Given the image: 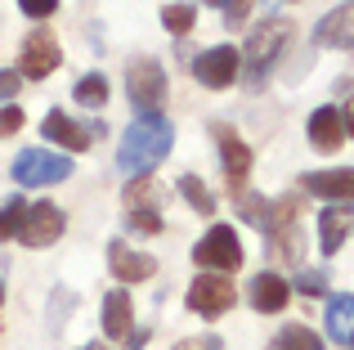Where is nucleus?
Instances as JSON below:
<instances>
[{"label": "nucleus", "mask_w": 354, "mask_h": 350, "mask_svg": "<svg viewBox=\"0 0 354 350\" xmlns=\"http://www.w3.org/2000/svg\"><path fill=\"white\" fill-rule=\"evenodd\" d=\"M171 144H175V126L162 113H139V122L117 144V167L126 175H148L157 162H166Z\"/></svg>", "instance_id": "f257e3e1"}, {"label": "nucleus", "mask_w": 354, "mask_h": 350, "mask_svg": "<svg viewBox=\"0 0 354 350\" xmlns=\"http://www.w3.org/2000/svg\"><path fill=\"white\" fill-rule=\"evenodd\" d=\"M292 36H296L292 18H278V14L260 18V23L251 27V36H247V54H242V77H247L251 86H260V81L269 77V68L278 63V54L292 45Z\"/></svg>", "instance_id": "f03ea898"}, {"label": "nucleus", "mask_w": 354, "mask_h": 350, "mask_svg": "<svg viewBox=\"0 0 354 350\" xmlns=\"http://www.w3.org/2000/svg\"><path fill=\"white\" fill-rule=\"evenodd\" d=\"M14 180L27 189H45V184H63L72 175V158L68 153H50V149H23L14 158Z\"/></svg>", "instance_id": "7ed1b4c3"}, {"label": "nucleus", "mask_w": 354, "mask_h": 350, "mask_svg": "<svg viewBox=\"0 0 354 350\" xmlns=\"http://www.w3.org/2000/svg\"><path fill=\"white\" fill-rule=\"evenodd\" d=\"M296 220H301V198H283L265 211V229H269V252L274 261H301V234H296Z\"/></svg>", "instance_id": "20e7f679"}, {"label": "nucleus", "mask_w": 354, "mask_h": 350, "mask_svg": "<svg viewBox=\"0 0 354 350\" xmlns=\"http://www.w3.org/2000/svg\"><path fill=\"white\" fill-rule=\"evenodd\" d=\"M193 261H198L202 270H211V274L238 270V265H242V243H238V234H234L229 225L207 229V234L198 238V247H193Z\"/></svg>", "instance_id": "39448f33"}, {"label": "nucleus", "mask_w": 354, "mask_h": 350, "mask_svg": "<svg viewBox=\"0 0 354 350\" xmlns=\"http://www.w3.org/2000/svg\"><path fill=\"white\" fill-rule=\"evenodd\" d=\"M126 90H130V104H135L139 113H157V104H162V95H166L162 63L135 59V63H130V72H126Z\"/></svg>", "instance_id": "423d86ee"}, {"label": "nucleus", "mask_w": 354, "mask_h": 350, "mask_svg": "<svg viewBox=\"0 0 354 350\" xmlns=\"http://www.w3.org/2000/svg\"><path fill=\"white\" fill-rule=\"evenodd\" d=\"M238 301V292H234V283H229V274H198L193 279V288H189V306L198 310L202 319H220L229 306Z\"/></svg>", "instance_id": "0eeeda50"}, {"label": "nucleus", "mask_w": 354, "mask_h": 350, "mask_svg": "<svg viewBox=\"0 0 354 350\" xmlns=\"http://www.w3.org/2000/svg\"><path fill=\"white\" fill-rule=\"evenodd\" d=\"M238 72H242V54L234 50V45H216V50H202L198 59H193V77H198L207 90L234 86Z\"/></svg>", "instance_id": "6e6552de"}, {"label": "nucleus", "mask_w": 354, "mask_h": 350, "mask_svg": "<svg viewBox=\"0 0 354 350\" xmlns=\"http://www.w3.org/2000/svg\"><path fill=\"white\" fill-rule=\"evenodd\" d=\"M59 63H63L59 41H54L45 27L27 32V41H23V59H18V77H27V81H45L54 68H59Z\"/></svg>", "instance_id": "1a4fd4ad"}, {"label": "nucleus", "mask_w": 354, "mask_h": 350, "mask_svg": "<svg viewBox=\"0 0 354 350\" xmlns=\"http://www.w3.org/2000/svg\"><path fill=\"white\" fill-rule=\"evenodd\" d=\"M63 211L54 207V202H36V207H27L23 211V225H18V238H23L27 247H50V243H59V234H63Z\"/></svg>", "instance_id": "9d476101"}, {"label": "nucleus", "mask_w": 354, "mask_h": 350, "mask_svg": "<svg viewBox=\"0 0 354 350\" xmlns=\"http://www.w3.org/2000/svg\"><path fill=\"white\" fill-rule=\"evenodd\" d=\"M301 189L314 193V198H328L337 207H354V171L337 167V171H310L301 175Z\"/></svg>", "instance_id": "9b49d317"}, {"label": "nucleus", "mask_w": 354, "mask_h": 350, "mask_svg": "<svg viewBox=\"0 0 354 350\" xmlns=\"http://www.w3.org/2000/svg\"><path fill=\"white\" fill-rule=\"evenodd\" d=\"M41 135L45 140H54V144H63L68 153H86L90 149V131L81 122H72L63 108H54V113H45V122H41Z\"/></svg>", "instance_id": "f8f14e48"}, {"label": "nucleus", "mask_w": 354, "mask_h": 350, "mask_svg": "<svg viewBox=\"0 0 354 350\" xmlns=\"http://www.w3.org/2000/svg\"><path fill=\"white\" fill-rule=\"evenodd\" d=\"M287 297H292V283L283 279V274L265 270L251 279V306L260 310V315H278V310L287 306Z\"/></svg>", "instance_id": "ddd939ff"}, {"label": "nucleus", "mask_w": 354, "mask_h": 350, "mask_svg": "<svg viewBox=\"0 0 354 350\" xmlns=\"http://www.w3.org/2000/svg\"><path fill=\"white\" fill-rule=\"evenodd\" d=\"M310 144L319 153H337L341 144H346V122H341V113L337 108H314V117H310Z\"/></svg>", "instance_id": "4468645a"}, {"label": "nucleus", "mask_w": 354, "mask_h": 350, "mask_svg": "<svg viewBox=\"0 0 354 350\" xmlns=\"http://www.w3.org/2000/svg\"><path fill=\"white\" fill-rule=\"evenodd\" d=\"M108 265H113V274L121 283H144V279H153V256H144V252H135V247H126V243H113L108 247Z\"/></svg>", "instance_id": "2eb2a0df"}, {"label": "nucleus", "mask_w": 354, "mask_h": 350, "mask_svg": "<svg viewBox=\"0 0 354 350\" xmlns=\"http://www.w3.org/2000/svg\"><path fill=\"white\" fill-rule=\"evenodd\" d=\"M216 144H220V158H225L229 184L242 189V180H247V171H251V149L234 135V126H216Z\"/></svg>", "instance_id": "dca6fc26"}, {"label": "nucleus", "mask_w": 354, "mask_h": 350, "mask_svg": "<svg viewBox=\"0 0 354 350\" xmlns=\"http://www.w3.org/2000/svg\"><path fill=\"white\" fill-rule=\"evenodd\" d=\"M314 41L319 45H337V50H354V0L341 5L337 14H328L314 27Z\"/></svg>", "instance_id": "f3484780"}, {"label": "nucleus", "mask_w": 354, "mask_h": 350, "mask_svg": "<svg viewBox=\"0 0 354 350\" xmlns=\"http://www.w3.org/2000/svg\"><path fill=\"white\" fill-rule=\"evenodd\" d=\"M130 310H135V301H130L126 288H117V292L104 297V333L113 337V342H126L130 337Z\"/></svg>", "instance_id": "a211bd4d"}, {"label": "nucleus", "mask_w": 354, "mask_h": 350, "mask_svg": "<svg viewBox=\"0 0 354 350\" xmlns=\"http://www.w3.org/2000/svg\"><path fill=\"white\" fill-rule=\"evenodd\" d=\"M323 315H328V337H332V342H354V297H350V292L328 297Z\"/></svg>", "instance_id": "6ab92c4d"}, {"label": "nucleus", "mask_w": 354, "mask_h": 350, "mask_svg": "<svg viewBox=\"0 0 354 350\" xmlns=\"http://www.w3.org/2000/svg\"><path fill=\"white\" fill-rule=\"evenodd\" d=\"M350 225H354V220H350L346 207H328V211H323V216H319V247H323V256H337L341 252Z\"/></svg>", "instance_id": "aec40b11"}, {"label": "nucleus", "mask_w": 354, "mask_h": 350, "mask_svg": "<svg viewBox=\"0 0 354 350\" xmlns=\"http://www.w3.org/2000/svg\"><path fill=\"white\" fill-rule=\"evenodd\" d=\"M269 350H323V342H319V333H314V328L287 324V328H278V333H274Z\"/></svg>", "instance_id": "412c9836"}, {"label": "nucleus", "mask_w": 354, "mask_h": 350, "mask_svg": "<svg viewBox=\"0 0 354 350\" xmlns=\"http://www.w3.org/2000/svg\"><path fill=\"white\" fill-rule=\"evenodd\" d=\"M180 193L189 198V207L198 211V216H211V211H216V198H211V189L198 175H180Z\"/></svg>", "instance_id": "4be33fe9"}, {"label": "nucleus", "mask_w": 354, "mask_h": 350, "mask_svg": "<svg viewBox=\"0 0 354 350\" xmlns=\"http://www.w3.org/2000/svg\"><path fill=\"white\" fill-rule=\"evenodd\" d=\"M162 23H166V32L189 36L193 23H198V9H193V5H166V9H162Z\"/></svg>", "instance_id": "5701e85b"}, {"label": "nucleus", "mask_w": 354, "mask_h": 350, "mask_svg": "<svg viewBox=\"0 0 354 350\" xmlns=\"http://www.w3.org/2000/svg\"><path fill=\"white\" fill-rule=\"evenodd\" d=\"M104 99H108V81L99 77V72H90V77H81V81H77V104H86V108H104Z\"/></svg>", "instance_id": "b1692460"}, {"label": "nucleus", "mask_w": 354, "mask_h": 350, "mask_svg": "<svg viewBox=\"0 0 354 350\" xmlns=\"http://www.w3.org/2000/svg\"><path fill=\"white\" fill-rule=\"evenodd\" d=\"M292 288L305 292V297H328V274H323V270H301L292 279Z\"/></svg>", "instance_id": "393cba45"}, {"label": "nucleus", "mask_w": 354, "mask_h": 350, "mask_svg": "<svg viewBox=\"0 0 354 350\" xmlns=\"http://www.w3.org/2000/svg\"><path fill=\"white\" fill-rule=\"evenodd\" d=\"M23 202L18 198H9L5 202V211H0V243H5V238H18V225H23Z\"/></svg>", "instance_id": "a878e982"}, {"label": "nucleus", "mask_w": 354, "mask_h": 350, "mask_svg": "<svg viewBox=\"0 0 354 350\" xmlns=\"http://www.w3.org/2000/svg\"><path fill=\"white\" fill-rule=\"evenodd\" d=\"M130 229H135V234H162L157 207H130Z\"/></svg>", "instance_id": "bb28decb"}, {"label": "nucleus", "mask_w": 354, "mask_h": 350, "mask_svg": "<svg viewBox=\"0 0 354 350\" xmlns=\"http://www.w3.org/2000/svg\"><path fill=\"white\" fill-rule=\"evenodd\" d=\"M148 198H153V180H135L126 189V207H153Z\"/></svg>", "instance_id": "cd10ccee"}, {"label": "nucleus", "mask_w": 354, "mask_h": 350, "mask_svg": "<svg viewBox=\"0 0 354 350\" xmlns=\"http://www.w3.org/2000/svg\"><path fill=\"white\" fill-rule=\"evenodd\" d=\"M18 9H23L27 18H50L54 9H59V0H18Z\"/></svg>", "instance_id": "c85d7f7f"}, {"label": "nucleus", "mask_w": 354, "mask_h": 350, "mask_svg": "<svg viewBox=\"0 0 354 350\" xmlns=\"http://www.w3.org/2000/svg\"><path fill=\"white\" fill-rule=\"evenodd\" d=\"M18 126H23V108H0V140H5V135H14Z\"/></svg>", "instance_id": "c756f323"}, {"label": "nucleus", "mask_w": 354, "mask_h": 350, "mask_svg": "<svg viewBox=\"0 0 354 350\" xmlns=\"http://www.w3.org/2000/svg\"><path fill=\"white\" fill-rule=\"evenodd\" d=\"M175 350H225V342L220 337H184Z\"/></svg>", "instance_id": "7c9ffc66"}, {"label": "nucleus", "mask_w": 354, "mask_h": 350, "mask_svg": "<svg viewBox=\"0 0 354 350\" xmlns=\"http://www.w3.org/2000/svg\"><path fill=\"white\" fill-rule=\"evenodd\" d=\"M247 5H251V0H229V9H225V23L229 27H242V23H247Z\"/></svg>", "instance_id": "2f4dec72"}, {"label": "nucleus", "mask_w": 354, "mask_h": 350, "mask_svg": "<svg viewBox=\"0 0 354 350\" xmlns=\"http://www.w3.org/2000/svg\"><path fill=\"white\" fill-rule=\"evenodd\" d=\"M18 95V72H0V99H14Z\"/></svg>", "instance_id": "473e14b6"}, {"label": "nucleus", "mask_w": 354, "mask_h": 350, "mask_svg": "<svg viewBox=\"0 0 354 350\" xmlns=\"http://www.w3.org/2000/svg\"><path fill=\"white\" fill-rule=\"evenodd\" d=\"M148 346V333H144V328H139V333H130L126 337V350H144Z\"/></svg>", "instance_id": "72a5a7b5"}, {"label": "nucleus", "mask_w": 354, "mask_h": 350, "mask_svg": "<svg viewBox=\"0 0 354 350\" xmlns=\"http://www.w3.org/2000/svg\"><path fill=\"white\" fill-rule=\"evenodd\" d=\"M341 122H346V135H354V99L346 104V113H341Z\"/></svg>", "instance_id": "f704fd0d"}, {"label": "nucleus", "mask_w": 354, "mask_h": 350, "mask_svg": "<svg viewBox=\"0 0 354 350\" xmlns=\"http://www.w3.org/2000/svg\"><path fill=\"white\" fill-rule=\"evenodd\" d=\"M202 5H216V9H229V0H202Z\"/></svg>", "instance_id": "c9c22d12"}, {"label": "nucleus", "mask_w": 354, "mask_h": 350, "mask_svg": "<svg viewBox=\"0 0 354 350\" xmlns=\"http://www.w3.org/2000/svg\"><path fill=\"white\" fill-rule=\"evenodd\" d=\"M86 350H108V346H104V342H95V346H86Z\"/></svg>", "instance_id": "e433bc0d"}, {"label": "nucleus", "mask_w": 354, "mask_h": 350, "mask_svg": "<svg viewBox=\"0 0 354 350\" xmlns=\"http://www.w3.org/2000/svg\"><path fill=\"white\" fill-rule=\"evenodd\" d=\"M0 306H5V283H0Z\"/></svg>", "instance_id": "4c0bfd02"}]
</instances>
